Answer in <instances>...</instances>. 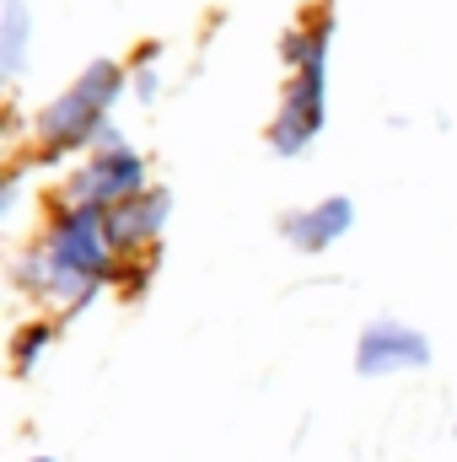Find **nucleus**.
<instances>
[{
    "label": "nucleus",
    "mask_w": 457,
    "mask_h": 462,
    "mask_svg": "<svg viewBox=\"0 0 457 462\" xmlns=\"http://www.w3.org/2000/svg\"><path fill=\"white\" fill-rule=\"evenodd\" d=\"M38 349H49V328H27V334H22V345H16V365L27 371Z\"/></svg>",
    "instance_id": "nucleus-9"
},
{
    "label": "nucleus",
    "mask_w": 457,
    "mask_h": 462,
    "mask_svg": "<svg viewBox=\"0 0 457 462\" xmlns=\"http://www.w3.org/2000/svg\"><path fill=\"white\" fill-rule=\"evenodd\" d=\"M129 81H135V97H140V103H151V97H156V87H162V81H156V70H151V65H140V70H135V76H129Z\"/></svg>",
    "instance_id": "nucleus-10"
},
{
    "label": "nucleus",
    "mask_w": 457,
    "mask_h": 462,
    "mask_svg": "<svg viewBox=\"0 0 457 462\" xmlns=\"http://www.w3.org/2000/svg\"><path fill=\"white\" fill-rule=\"evenodd\" d=\"M350 226H355V205H350L344 194H329V199H318L312 210H291V216L280 221V236H285L296 253H329Z\"/></svg>",
    "instance_id": "nucleus-6"
},
{
    "label": "nucleus",
    "mask_w": 457,
    "mask_h": 462,
    "mask_svg": "<svg viewBox=\"0 0 457 462\" xmlns=\"http://www.w3.org/2000/svg\"><path fill=\"white\" fill-rule=\"evenodd\" d=\"M114 253L118 247H114V236H108V210H98V205H65L49 221L43 247L22 263V280L38 296H54L70 312H81L103 291Z\"/></svg>",
    "instance_id": "nucleus-1"
},
{
    "label": "nucleus",
    "mask_w": 457,
    "mask_h": 462,
    "mask_svg": "<svg viewBox=\"0 0 457 462\" xmlns=\"http://www.w3.org/2000/svg\"><path fill=\"white\" fill-rule=\"evenodd\" d=\"M43 462H49V457H43Z\"/></svg>",
    "instance_id": "nucleus-11"
},
{
    "label": "nucleus",
    "mask_w": 457,
    "mask_h": 462,
    "mask_svg": "<svg viewBox=\"0 0 457 462\" xmlns=\"http://www.w3.org/2000/svg\"><path fill=\"white\" fill-rule=\"evenodd\" d=\"M27 43H33L27 0H0V76L5 81H16L27 70Z\"/></svg>",
    "instance_id": "nucleus-8"
},
{
    "label": "nucleus",
    "mask_w": 457,
    "mask_h": 462,
    "mask_svg": "<svg viewBox=\"0 0 457 462\" xmlns=\"http://www.w3.org/2000/svg\"><path fill=\"white\" fill-rule=\"evenodd\" d=\"M98 151L87 156V167L70 178V205H98V210H114L124 199L145 194V162L135 145H124L114 129H103L92 140Z\"/></svg>",
    "instance_id": "nucleus-4"
},
{
    "label": "nucleus",
    "mask_w": 457,
    "mask_h": 462,
    "mask_svg": "<svg viewBox=\"0 0 457 462\" xmlns=\"http://www.w3.org/2000/svg\"><path fill=\"white\" fill-rule=\"evenodd\" d=\"M124 92V70L114 60H92L43 114H38V140L43 151H76V145H92L103 129H108V108Z\"/></svg>",
    "instance_id": "nucleus-3"
},
{
    "label": "nucleus",
    "mask_w": 457,
    "mask_h": 462,
    "mask_svg": "<svg viewBox=\"0 0 457 462\" xmlns=\"http://www.w3.org/2000/svg\"><path fill=\"white\" fill-rule=\"evenodd\" d=\"M167 210H173V194L167 189H145L135 199H124L108 210V236H114L118 253H135L145 242H156L162 226H167Z\"/></svg>",
    "instance_id": "nucleus-7"
},
{
    "label": "nucleus",
    "mask_w": 457,
    "mask_h": 462,
    "mask_svg": "<svg viewBox=\"0 0 457 462\" xmlns=\"http://www.w3.org/2000/svg\"><path fill=\"white\" fill-rule=\"evenodd\" d=\"M431 365V339L398 318H371L355 339V371L360 376H398Z\"/></svg>",
    "instance_id": "nucleus-5"
},
{
    "label": "nucleus",
    "mask_w": 457,
    "mask_h": 462,
    "mask_svg": "<svg viewBox=\"0 0 457 462\" xmlns=\"http://www.w3.org/2000/svg\"><path fill=\"white\" fill-rule=\"evenodd\" d=\"M291 54V87H285V103L269 124V145L280 156H302L318 129H323V103H329V22L296 32L285 43Z\"/></svg>",
    "instance_id": "nucleus-2"
}]
</instances>
